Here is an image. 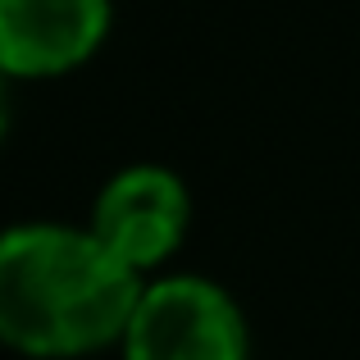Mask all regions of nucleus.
Listing matches in <instances>:
<instances>
[{"label": "nucleus", "mask_w": 360, "mask_h": 360, "mask_svg": "<svg viewBox=\"0 0 360 360\" xmlns=\"http://www.w3.org/2000/svg\"><path fill=\"white\" fill-rule=\"evenodd\" d=\"M5 78V73H0ZM5 123H9V105H5V82H0V137H5Z\"/></svg>", "instance_id": "39448f33"}, {"label": "nucleus", "mask_w": 360, "mask_h": 360, "mask_svg": "<svg viewBox=\"0 0 360 360\" xmlns=\"http://www.w3.org/2000/svg\"><path fill=\"white\" fill-rule=\"evenodd\" d=\"M110 0H0V73L55 78L96 55Z\"/></svg>", "instance_id": "20e7f679"}, {"label": "nucleus", "mask_w": 360, "mask_h": 360, "mask_svg": "<svg viewBox=\"0 0 360 360\" xmlns=\"http://www.w3.org/2000/svg\"><path fill=\"white\" fill-rule=\"evenodd\" d=\"M137 269L91 229L23 224L0 233V342L23 356H87L123 338Z\"/></svg>", "instance_id": "f257e3e1"}, {"label": "nucleus", "mask_w": 360, "mask_h": 360, "mask_svg": "<svg viewBox=\"0 0 360 360\" xmlns=\"http://www.w3.org/2000/svg\"><path fill=\"white\" fill-rule=\"evenodd\" d=\"M187 201L183 178H174L160 165H137L110 178L105 192L96 196V214H91V233L119 255L128 269H150L187 233Z\"/></svg>", "instance_id": "7ed1b4c3"}, {"label": "nucleus", "mask_w": 360, "mask_h": 360, "mask_svg": "<svg viewBox=\"0 0 360 360\" xmlns=\"http://www.w3.org/2000/svg\"><path fill=\"white\" fill-rule=\"evenodd\" d=\"M128 360H246L242 310L219 283L165 278L141 288L137 310L123 328Z\"/></svg>", "instance_id": "f03ea898"}]
</instances>
